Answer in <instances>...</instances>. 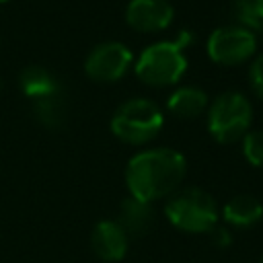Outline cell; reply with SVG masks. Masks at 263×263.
<instances>
[{
	"mask_svg": "<svg viewBox=\"0 0 263 263\" xmlns=\"http://www.w3.org/2000/svg\"><path fill=\"white\" fill-rule=\"evenodd\" d=\"M249 82H251V88L255 90V95L263 101V53H259L251 68H249Z\"/></svg>",
	"mask_w": 263,
	"mask_h": 263,
	"instance_id": "obj_17",
	"label": "cell"
},
{
	"mask_svg": "<svg viewBox=\"0 0 263 263\" xmlns=\"http://www.w3.org/2000/svg\"><path fill=\"white\" fill-rule=\"evenodd\" d=\"M166 220L191 234H205L220 222V208L212 193L201 187H179L164 203Z\"/></svg>",
	"mask_w": 263,
	"mask_h": 263,
	"instance_id": "obj_3",
	"label": "cell"
},
{
	"mask_svg": "<svg viewBox=\"0 0 263 263\" xmlns=\"http://www.w3.org/2000/svg\"><path fill=\"white\" fill-rule=\"evenodd\" d=\"M90 247L101 261L115 263L127 255L129 236L117 220H101L90 232Z\"/></svg>",
	"mask_w": 263,
	"mask_h": 263,
	"instance_id": "obj_9",
	"label": "cell"
},
{
	"mask_svg": "<svg viewBox=\"0 0 263 263\" xmlns=\"http://www.w3.org/2000/svg\"><path fill=\"white\" fill-rule=\"evenodd\" d=\"M2 2H8V0H0V4H2Z\"/></svg>",
	"mask_w": 263,
	"mask_h": 263,
	"instance_id": "obj_20",
	"label": "cell"
},
{
	"mask_svg": "<svg viewBox=\"0 0 263 263\" xmlns=\"http://www.w3.org/2000/svg\"><path fill=\"white\" fill-rule=\"evenodd\" d=\"M187 173L185 156L166 146L148 148L134 154L125 166V185L129 195L148 203L173 195Z\"/></svg>",
	"mask_w": 263,
	"mask_h": 263,
	"instance_id": "obj_1",
	"label": "cell"
},
{
	"mask_svg": "<svg viewBox=\"0 0 263 263\" xmlns=\"http://www.w3.org/2000/svg\"><path fill=\"white\" fill-rule=\"evenodd\" d=\"M259 47L257 33L245 25H226L210 33L205 49L214 64L220 66H238L249 62Z\"/></svg>",
	"mask_w": 263,
	"mask_h": 263,
	"instance_id": "obj_6",
	"label": "cell"
},
{
	"mask_svg": "<svg viewBox=\"0 0 263 263\" xmlns=\"http://www.w3.org/2000/svg\"><path fill=\"white\" fill-rule=\"evenodd\" d=\"M117 222L127 236H144L150 232L154 224V208L148 201L127 195L119 205Z\"/></svg>",
	"mask_w": 263,
	"mask_h": 263,
	"instance_id": "obj_10",
	"label": "cell"
},
{
	"mask_svg": "<svg viewBox=\"0 0 263 263\" xmlns=\"http://www.w3.org/2000/svg\"><path fill=\"white\" fill-rule=\"evenodd\" d=\"M259 263H263V257H261V261H259Z\"/></svg>",
	"mask_w": 263,
	"mask_h": 263,
	"instance_id": "obj_22",
	"label": "cell"
},
{
	"mask_svg": "<svg viewBox=\"0 0 263 263\" xmlns=\"http://www.w3.org/2000/svg\"><path fill=\"white\" fill-rule=\"evenodd\" d=\"M253 121V105L238 90H226L208 105V132L218 144L242 140Z\"/></svg>",
	"mask_w": 263,
	"mask_h": 263,
	"instance_id": "obj_5",
	"label": "cell"
},
{
	"mask_svg": "<svg viewBox=\"0 0 263 263\" xmlns=\"http://www.w3.org/2000/svg\"><path fill=\"white\" fill-rule=\"evenodd\" d=\"M210 99L203 88L187 84L175 88L166 99V111L179 119H195L208 111Z\"/></svg>",
	"mask_w": 263,
	"mask_h": 263,
	"instance_id": "obj_12",
	"label": "cell"
},
{
	"mask_svg": "<svg viewBox=\"0 0 263 263\" xmlns=\"http://www.w3.org/2000/svg\"><path fill=\"white\" fill-rule=\"evenodd\" d=\"M18 88H21V92L29 101H37V99H43V97L60 92L62 84L53 76L51 70H47L43 66H37V64H31V66L21 70V74H18Z\"/></svg>",
	"mask_w": 263,
	"mask_h": 263,
	"instance_id": "obj_13",
	"label": "cell"
},
{
	"mask_svg": "<svg viewBox=\"0 0 263 263\" xmlns=\"http://www.w3.org/2000/svg\"><path fill=\"white\" fill-rule=\"evenodd\" d=\"M134 66V53L119 41H101L84 58V74L97 82H115Z\"/></svg>",
	"mask_w": 263,
	"mask_h": 263,
	"instance_id": "obj_7",
	"label": "cell"
},
{
	"mask_svg": "<svg viewBox=\"0 0 263 263\" xmlns=\"http://www.w3.org/2000/svg\"><path fill=\"white\" fill-rule=\"evenodd\" d=\"M191 43H193V33L179 31L175 39L156 41L144 47L138 60L134 62L136 76L146 86H154V88H166L177 84L187 70L185 49Z\"/></svg>",
	"mask_w": 263,
	"mask_h": 263,
	"instance_id": "obj_2",
	"label": "cell"
},
{
	"mask_svg": "<svg viewBox=\"0 0 263 263\" xmlns=\"http://www.w3.org/2000/svg\"><path fill=\"white\" fill-rule=\"evenodd\" d=\"M208 234H210L212 242H214L218 249H226V247L232 242V234H230V228H228L226 224H220V222H218Z\"/></svg>",
	"mask_w": 263,
	"mask_h": 263,
	"instance_id": "obj_18",
	"label": "cell"
},
{
	"mask_svg": "<svg viewBox=\"0 0 263 263\" xmlns=\"http://www.w3.org/2000/svg\"><path fill=\"white\" fill-rule=\"evenodd\" d=\"M35 119L47 129H60L68 119V103L64 92H55L37 101H31Z\"/></svg>",
	"mask_w": 263,
	"mask_h": 263,
	"instance_id": "obj_14",
	"label": "cell"
},
{
	"mask_svg": "<svg viewBox=\"0 0 263 263\" xmlns=\"http://www.w3.org/2000/svg\"><path fill=\"white\" fill-rule=\"evenodd\" d=\"M242 154L249 164L263 168V129H249L242 138Z\"/></svg>",
	"mask_w": 263,
	"mask_h": 263,
	"instance_id": "obj_16",
	"label": "cell"
},
{
	"mask_svg": "<svg viewBox=\"0 0 263 263\" xmlns=\"http://www.w3.org/2000/svg\"><path fill=\"white\" fill-rule=\"evenodd\" d=\"M257 39H259V41H263V27L259 29V35H257Z\"/></svg>",
	"mask_w": 263,
	"mask_h": 263,
	"instance_id": "obj_19",
	"label": "cell"
},
{
	"mask_svg": "<svg viewBox=\"0 0 263 263\" xmlns=\"http://www.w3.org/2000/svg\"><path fill=\"white\" fill-rule=\"evenodd\" d=\"M222 218L226 226L251 228L263 220V203L251 193H238L222 205Z\"/></svg>",
	"mask_w": 263,
	"mask_h": 263,
	"instance_id": "obj_11",
	"label": "cell"
},
{
	"mask_svg": "<svg viewBox=\"0 0 263 263\" xmlns=\"http://www.w3.org/2000/svg\"><path fill=\"white\" fill-rule=\"evenodd\" d=\"M175 18V8L168 0H129L125 6V23L136 33L164 31Z\"/></svg>",
	"mask_w": 263,
	"mask_h": 263,
	"instance_id": "obj_8",
	"label": "cell"
},
{
	"mask_svg": "<svg viewBox=\"0 0 263 263\" xmlns=\"http://www.w3.org/2000/svg\"><path fill=\"white\" fill-rule=\"evenodd\" d=\"M162 125L164 115L160 107L146 97H136L121 103L111 117L113 136L132 146H144L152 142L160 134Z\"/></svg>",
	"mask_w": 263,
	"mask_h": 263,
	"instance_id": "obj_4",
	"label": "cell"
},
{
	"mask_svg": "<svg viewBox=\"0 0 263 263\" xmlns=\"http://www.w3.org/2000/svg\"><path fill=\"white\" fill-rule=\"evenodd\" d=\"M0 88H2V80H0Z\"/></svg>",
	"mask_w": 263,
	"mask_h": 263,
	"instance_id": "obj_21",
	"label": "cell"
},
{
	"mask_svg": "<svg viewBox=\"0 0 263 263\" xmlns=\"http://www.w3.org/2000/svg\"><path fill=\"white\" fill-rule=\"evenodd\" d=\"M232 8L238 25H245L255 33L263 27V0H234Z\"/></svg>",
	"mask_w": 263,
	"mask_h": 263,
	"instance_id": "obj_15",
	"label": "cell"
}]
</instances>
